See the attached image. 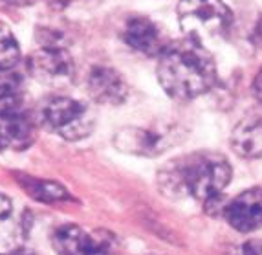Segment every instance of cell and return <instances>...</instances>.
Masks as SVG:
<instances>
[{"label": "cell", "instance_id": "1", "mask_svg": "<svg viewBox=\"0 0 262 255\" xmlns=\"http://www.w3.org/2000/svg\"><path fill=\"white\" fill-rule=\"evenodd\" d=\"M158 81L176 101H192L204 96L219 79L214 55L200 39L185 35L165 44L158 55Z\"/></svg>", "mask_w": 262, "mask_h": 255}, {"label": "cell", "instance_id": "2", "mask_svg": "<svg viewBox=\"0 0 262 255\" xmlns=\"http://www.w3.org/2000/svg\"><path fill=\"white\" fill-rule=\"evenodd\" d=\"M231 163L220 153L196 151L172 158L158 171V185L170 198L191 197L211 207L231 182Z\"/></svg>", "mask_w": 262, "mask_h": 255}, {"label": "cell", "instance_id": "3", "mask_svg": "<svg viewBox=\"0 0 262 255\" xmlns=\"http://www.w3.org/2000/svg\"><path fill=\"white\" fill-rule=\"evenodd\" d=\"M187 136V129L178 121L156 119L149 125H130L114 134V145L121 153L154 158L182 143Z\"/></svg>", "mask_w": 262, "mask_h": 255}, {"label": "cell", "instance_id": "4", "mask_svg": "<svg viewBox=\"0 0 262 255\" xmlns=\"http://www.w3.org/2000/svg\"><path fill=\"white\" fill-rule=\"evenodd\" d=\"M176 18L185 35L226 37L235 24V13L224 0H180Z\"/></svg>", "mask_w": 262, "mask_h": 255}, {"label": "cell", "instance_id": "5", "mask_svg": "<svg viewBox=\"0 0 262 255\" xmlns=\"http://www.w3.org/2000/svg\"><path fill=\"white\" fill-rule=\"evenodd\" d=\"M40 121L48 131L68 141L90 136L96 127V114L90 105L66 96H52L40 107Z\"/></svg>", "mask_w": 262, "mask_h": 255}, {"label": "cell", "instance_id": "6", "mask_svg": "<svg viewBox=\"0 0 262 255\" xmlns=\"http://www.w3.org/2000/svg\"><path fill=\"white\" fill-rule=\"evenodd\" d=\"M28 72L44 87L62 88L74 81L75 65L64 46H40L28 57Z\"/></svg>", "mask_w": 262, "mask_h": 255}, {"label": "cell", "instance_id": "7", "mask_svg": "<svg viewBox=\"0 0 262 255\" xmlns=\"http://www.w3.org/2000/svg\"><path fill=\"white\" fill-rule=\"evenodd\" d=\"M57 255H112L114 237L108 231H86L75 224L61 226L53 233Z\"/></svg>", "mask_w": 262, "mask_h": 255}, {"label": "cell", "instance_id": "8", "mask_svg": "<svg viewBox=\"0 0 262 255\" xmlns=\"http://www.w3.org/2000/svg\"><path fill=\"white\" fill-rule=\"evenodd\" d=\"M37 140V125L22 103L0 107V147L26 151Z\"/></svg>", "mask_w": 262, "mask_h": 255}, {"label": "cell", "instance_id": "9", "mask_svg": "<svg viewBox=\"0 0 262 255\" xmlns=\"http://www.w3.org/2000/svg\"><path fill=\"white\" fill-rule=\"evenodd\" d=\"M121 39L130 50L147 57H158L165 48V37L162 28L145 15L127 17L121 26Z\"/></svg>", "mask_w": 262, "mask_h": 255}, {"label": "cell", "instance_id": "10", "mask_svg": "<svg viewBox=\"0 0 262 255\" xmlns=\"http://www.w3.org/2000/svg\"><path fill=\"white\" fill-rule=\"evenodd\" d=\"M86 92L97 105L118 107L128 96V84L123 75L110 66H94L86 75Z\"/></svg>", "mask_w": 262, "mask_h": 255}, {"label": "cell", "instance_id": "11", "mask_svg": "<svg viewBox=\"0 0 262 255\" xmlns=\"http://www.w3.org/2000/svg\"><path fill=\"white\" fill-rule=\"evenodd\" d=\"M227 224L241 233H251L262 228V187H249L236 195L224 207Z\"/></svg>", "mask_w": 262, "mask_h": 255}, {"label": "cell", "instance_id": "12", "mask_svg": "<svg viewBox=\"0 0 262 255\" xmlns=\"http://www.w3.org/2000/svg\"><path fill=\"white\" fill-rule=\"evenodd\" d=\"M231 149L242 158H262V105L249 109L233 127Z\"/></svg>", "mask_w": 262, "mask_h": 255}, {"label": "cell", "instance_id": "13", "mask_svg": "<svg viewBox=\"0 0 262 255\" xmlns=\"http://www.w3.org/2000/svg\"><path fill=\"white\" fill-rule=\"evenodd\" d=\"M22 220L15 211L11 198L0 193V255H11L20 248Z\"/></svg>", "mask_w": 262, "mask_h": 255}, {"label": "cell", "instance_id": "14", "mask_svg": "<svg viewBox=\"0 0 262 255\" xmlns=\"http://www.w3.org/2000/svg\"><path fill=\"white\" fill-rule=\"evenodd\" d=\"M18 184L24 187V191L30 197L37 198L40 202H57V200H70L72 198L61 184L50 180H39V178L18 175Z\"/></svg>", "mask_w": 262, "mask_h": 255}, {"label": "cell", "instance_id": "15", "mask_svg": "<svg viewBox=\"0 0 262 255\" xmlns=\"http://www.w3.org/2000/svg\"><path fill=\"white\" fill-rule=\"evenodd\" d=\"M24 101V83L18 72L0 70V107Z\"/></svg>", "mask_w": 262, "mask_h": 255}, {"label": "cell", "instance_id": "16", "mask_svg": "<svg viewBox=\"0 0 262 255\" xmlns=\"http://www.w3.org/2000/svg\"><path fill=\"white\" fill-rule=\"evenodd\" d=\"M18 61H20V48L17 37L9 30L8 24L0 22V70L15 68Z\"/></svg>", "mask_w": 262, "mask_h": 255}, {"label": "cell", "instance_id": "17", "mask_svg": "<svg viewBox=\"0 0 262 255\" xmlns=\"http://www.w3.org/2000/svg\"><path fill=\"white\" fill-rule=\"evenodd\" d=\"M229 255H262V241L260 239H251L236 248H233Z\"/></svg>", "mask_w": 262, "mask_h": 255}, {"label": "cell", "instance_id": "18", "mask_svg": "<svg viewBox=\"0 0 262 255\" xmlns=\"http://www.w3.org/2000/svg\"><path fill=\"white\" fill-rule=\"evenodd\" d=\"M251 90H253V96H255V99H257V103L258 105H262V66L258 68L257 75H255Z\"/></svg>", "mask_w": 262, "mask_h": 255}, {"label": "cell", "instance_id": "19", "mask_svg": "<svg viewBox=\"0 0 262 255\" xmlns=\"http://www.w3.org/2000/svg\"><path fill=\"white\" fill-rule=\"evenodd\" d=\"M4 4L13 6V8H26V6H33L39 0H2Z\"/></svg>", "mask_w": 262, "mask_h": 255}, {"label": "cell", "instance_id": "20", "mask_svg": "<svg viewBox=\"0 0 262 255\" xmlns=\"http://www.w3.org/2000/svg\"><path fill=\"white\" fill-rule=\"evenodd\" d=\"M257 35H258V39L262 40V13H260V17H258V20H257Z\"/></svg>", "mask_w": 262, "mask_h": 255}, {"label": "cell", "instance_id": "21", "mask_svg": "<svg viewBox=\"0 0 262 255\" xmlns=\"http://www.w3.org/2000/svg\"><path fill=\"white\" fill-rule=\"evenodd\" d=\"M11 255H35L33 251H26V250H22V248H18L17 251H13Z\"/></svg>", "mask_w": 262, "mask_h": 255}, {"label": "cell", "instance_id": "22", "mask_svg": "<svg viewBox=\"0 0 262 255\" xmlns=\"http://www.w3.org/2000/svg\"><path fill=\"white\" fill-rule=\"evenodd\" d=\"M0 149H2V147H0Z\"/></svg>", "mask_w": 262, "mask_h": 255}]
</instances>
